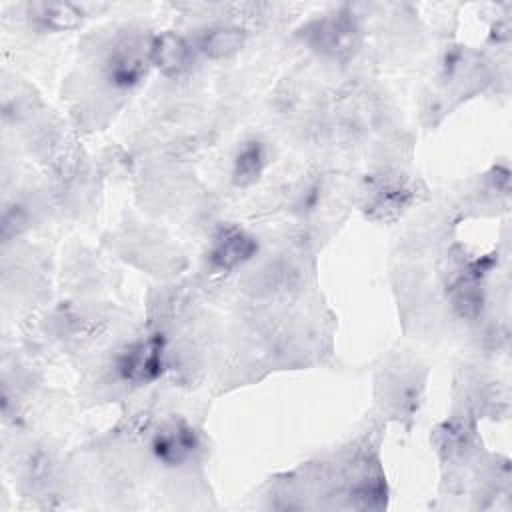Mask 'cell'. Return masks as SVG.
Returning a JSON list of instances; mask_svg holds the SVG:
<instances>
[{"label": "cell", "instance_id": "7", "mask_svg": "<svg viewBox=\"0 0 512 512\" xmlns=\"http://www.w3.org/2000/svg\"><path fill=\"white\" fill-rule=\"evenodd\" d=\"M450 302L464 320H476L484 306L482 274L474 264H466L448 286Z\"/></svg>", "mask_w": 512, "mask_h": 512}, {"label": "cell", "instance_id": "10", "mask_svg": "<svg viewBox=\"0 0 512 512\" xmlns=\"http://www.w3.org/2000/svg\"><path fill=\"white\" fill-rule=\"evenodd\" d=\"M266 158H268L266 146L260 140H246L234 156V164H232L234 184L236 186L254 184L266 168Z\"/></svg>", "mask_w": 512, "mask_h": 512}, {"label": "cell", "instance_id": "3", "mask_svg": "<svg viewBox=\"0 0 512 512\" xmlns=\"http://www.w3.org/2000/svg\"><path fill=\"white\" fill-rule=\"evenodd\" d=\"M258 252V242L246 230L226 224L220 226L208 246V264L214 272H232L252 260Z\"/></svg>", "mask_w": 512, "mask_h": 512}, {"label": "cell", "instance_id": "11", "mask_svg": "<svg viewBox=\"0 0 512 512\" xmlns=\"http://www.w3.org/2000/svg\"><path fill=\"white\" fill-rule=\"evenodd\" d=\"M406 192L408 190L398 186V184H384L374 194V208L376 210H384V212L398 210L402 206V202H404Z\"/></svg>", "mask_w": 512, "mask_h": 512}, {"label": "cell", "instance_id": "4", "mask_svg": "<svg viewBox=\"0 0 512 512\" xmlns=\"http://www.w3.org/2000/svg\"><path fill=\"white\" fill-rule=\"evenodd\" d=\"M200 440L196 430L184 420L166 422L152 438V454L164 466H182L198 450Z\"/></svg>", "mask_w": 512, "mask_h": 512}, {"label": "cell", "instance_id": "9", "mask_svg": "<svg viewBox=\"0 0 512 512\" xmlns=\"http://www.w3.org/2000/svg\"><path fill=\"white\" fill-rule=\"evenodd\" d=\"M30 16L38 28L48 32L72 30L82 22V10L70 2H34Z\"/></svg>", "mask_w": 512, "mask_h": 512}, {"label": "cell", "instance_id": "1", "mask_svg": "<svg viewBox=\"0 0 512 512\" xmlns=\"http://www.w3.org/2000/svg\"><path fill=\"white\" fill-rule=\"evenodd\" d=\"M116 372L120 380L130 384H150L162 376L166 368L164 340L154 334L126 344L116 356Z\"/></svg>", "mask_w": 512, "mask_h": 512}, {"label": "cell", "instance_id": "6", "mask_svg": "<svg viewBox=\"0 0 512 512\" xmlns=\"http://www.w3.org/2000/svg\"><path fill=\"white\" fill-rule=\"evenodd\" d=\"M194 58V44L178 32H162L150 40V66L168 78L186 74Z\"/></svg>", "mask_w": 512, "mask_h": 512}, {"label": "cell", "instance_id": "2", "mask_svg": "<svg viewBox=\"0 0 512 512\" xmlns=\"http://www.w3.org/2000/svg\"><path fill=\"white\" fill-rule=\"evenodd\" d=\"M150 66V42L126 36L112 46L104 60V76L114 88H132L144 80Z\"/></svg>", "mask_w": 512, "mask_h": 512}, {"label": "cell", "instance_id": "8", "mask_svg": "<svg viewBox=\"0 0 512 512\" xmlns=\"http://www.w3.org/2000/svg\"><path fill=\"white\" fill-rule=\"evenodd\" d=\"M246 42V34L238 26H210L202 30L194 42L196 52L212 60H222L234 56Z\"/></svg>", "mask_w": 512, "mask_h": 512}, {"label": "cell", "instance_id": "5", "mask_svg": "<svg viewBox=\"0 0 512 512\" xmlns=\"http://www.w3.org/2000/svg\"><path fill=\"white\" fill-rule=\"evenodd\" d=\"M356 22L348 14H336L314 22L306 30L308 44L326 56L350 54L356 44Z\"/></svg>", "mask_w": 512, "mask_h": 512}]
</instances>
